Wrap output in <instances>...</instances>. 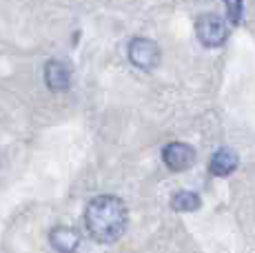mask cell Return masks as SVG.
I'll list each match as a JSON object with an SVG mask.
<instances>
[{"label":"cell","mask_w":255,"mask_h":253,"mask_svg":"<svg viewBox=\"0 0 255 253\" xmlns=\"http://www.w3.org/2000/svg\"><path fill=\"white\" fill-rule=\"evenodd\" d=\"M129 222V211H127L125 202L118 196L105 193L98 196L87 204L85 211V225L89 236L100 245H111L118 238H122Z\"/></svg>","instance_id":"6da1fadb"},{"label":"cell","mask_w":255,"mask_h":253,"mask_svg":"<svg viewBox=\"0 0 255 253\" xmlns=\"http://www.w3.org/2000/svg\"><path fill=\"white\" fill-rule=\"evenodd\" d=\"M195 36L204 47H220L229 38V27L218 13H202L195 20Z\"/></svg>","instance_id":"7a4b0ae2"},{"label":"cell","mask_w":255,"mask_h":253,"mask_svg":"<svg viewBox=\"0 0 255 253\" xmlns=\"http://www.w3.org/2000/svg\"><path fill=\"white\" fill-rule=\"evenodd\" d=\"M129 62L133 67H138L142 71H153L155 67L160 65V58H162V51H160L158 42L149 40V38H133L129 42Z\"/></svg>","instance_id":"3957f363"},{"label":"cell","mask_w":255,"mask_h":253,"mask_svg":"<svg viewBox=\"0 0 255 253\" xmlns=\"http://www.w3.org/2000/svg\"><path fill=\"white\" fill-rule=\"evenodd\" d=\"M162 160L171 171H186L195 162V149L186 142H169L162 149Z\"/></svg>","instance_id":"277c9868"},{"label":"cell","mask_w":255,"mask_h":253,"mask_svg":"<svg viewBox=\"0 0 255 253\" xmlns=\"http://www.w3.org/2000/svg\"><path fill=\"white\" fill-rule=\"evenodd\" d=\"M45 85L56 94L67 91L71 87V69L60 60H49L45 65Z\"/></svg>","instance_id":"5b68a950"},{"label":"cell","mask_w":255,"mask_h":253,"mask_svg":"<svg viewBox=\"0 0 255 253\" xmlns=\"http://www.w3.org/2000/svg\"><path fill=\"white\" fill-rule=\"evenodd\" d=\"M49 245L58 253H73L80 247V233L71 227H53L49 231Z\"/></svg>","instance_id":"8992f818"},{"label":"cell","mask_w":255,"mask_h":253,"mask_svg":"<svg viewBox=\"0 0 255 253\" xmlns=\"http://www.w3.org/2000/svg\"><path fill=\"white\" fill-rule=\"evenodd\" d=\"M238 164H240L238 153H235L233 149H229V147H222V149H218V151L211 155L209 169H211L213 176L227 178V176H231L235 169H238Z\"/></svg>","instance_id":"52a82bcc"},{"label":"cell","mask_w":255,"mask_h":253,"mask_svg":"<svg viewBox=\"0 0 255 253\" xmlns=\"http://www.w3.org/2000/svg\"><path fill=\"white\" fill-rule=\"evenodd\" d=\"M171 207L180 213H193L202 207V200L195 191H178L171 198Z\"/></svg>","instance_id":"ba28073f"},{"label":"cell","mask_w":255,"mask_h":253,"mask_svg":"<svg viewBox=\"0 0 255 253\" xmlns=\"http://www.w3.org/2000/svg\"><path fill=\"white\" fill-rule=\"evenodd\" d=\"M227 11H229V20H231L233 25H238L240 18H242V13H244V4L242 2H229Z\"/></svg>","instance_id":"9c48e42d"}]
</instances>
